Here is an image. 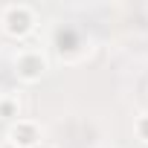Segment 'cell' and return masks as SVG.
Returning <instances> with one entry per match:
<instances>
[{"label":"cell","mask_w":148,"mask_h":148,"mask_svg":"<svg viewBox=\"0 0 148 148\" xmlns=\"http://www.w3.org/2000/svg\"><path fill=\"white\" fill-rule=\"evenodd\" d=\"M9 139H12V145H21V148H35L41 136H38L35 122H18V125L12 128Z\"/></svg>","instance_id":"6da1fadb"},{"label":"cell","mask_w":148,"mask_h":148,"mask_svg":"<svg viewBox=\"0 0 148 148\" xmlns=\"http://www.w3.org/2000/svg\"><path fill=\"white\" fill-rule=\"evenodd\" d=\"M18 73H21L26 82H35L41 73H44V58H41V55H35V52L21 55V61H18Z\"/></svg>","instance_id":"7a4b0ae2"},{"label":"cell","mask_w":148,"mask_h":148,"mask_svg":"<svg viewBox=\"0 0 148 148\" xmlns=\"http://www.w3.org/2000/svg\"><path fill=\"white\" fill-rule=\"evenodd\" d=\"M29 21H32V18H29V9H26V6H12V9L6 12V29H9V32H18V35L26 32V29H29Z\"/></svg>","instance_id":"3957f363"},{"label":"cell","mask_w":148,"mask_h":148,"mask_svg":"<svg viewBox=\"0 0 148 148\" xmlns=\"http://www.w3.org/2000/svg\"><path fill=\"white\" fill-rule=\"evenodd\" d=\"M136 134H139L142 142H148V116H142V119L136 122Z\"/></svg>","instance_id":"277c9868"},{"label":"cell","mask_w":148,"mask_h":148,"mask_svg":"<svg viewBox=\"0 0 148 148\" xmlns=\"http://www.w3.org/2000/svg\"><path fill=\"white\" fill-rule=\"evenodd\" d=\"M12 110H15V108H12L9 102H3V105H0V113H12Z\"/></svg>","instance_id":"5b68a950"},{"label":"cell","mask_w":148,"mask_h":148,"mask_svg":"<svg viewBox=\"0 0 148 148\" xmlns=\"http://www.w3.org/2000/svg\"><path fill=\"white\" fill-rule=\"evenodd\" d=\"M35 148H49V145H35Z\"/></svg>","instance_id":"8992f818"}]
</instances>
